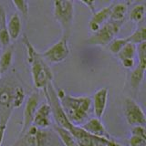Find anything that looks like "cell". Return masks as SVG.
<instances>
[{
	"instance_id": "6da1fadb",
	"label": "cell",
	"mask_w": 146,
	"mask_h": 146,
	"mask_svg": "<svg viewBox=\"0 0 146 146\" xmlns=\"http://www.w3.org/2000/svg\"><path fill=\"white\" fill-rule=\"evenodd\" d=\"M22 40L27 51V61L30 64L33 84L35 88L38 90H44L47 88L48 83L53 80V73L51 68L44 60L41 53H39L30 43L27 35L23 36Z\"/></svg>"
},
{
	"instance_id": "7a4b0ae2",
	"label": "cell",
	"mask_w": 146,
	"mask_h": 146,
	"mask_svg": "<svg viewBox=\"0 0 146 146\" xmlns=\"http://www.w3.org/2000/svg\"><path fill=\"white\" fill-rule=\"evenodd\" d=\"M57 93L68 121L77 126L84 123L90 111L91 98L88 96H71L66 94L63 90H59Z\"/></svg>"
},
{
	"instance_id": "3957f363",
	"label": "cell",
	"mask_w": 146,
	"mask_h": 146,
	"mask_svg": "<svg viewBox=\"0 0 146 146\" xmlns=\"http://www.w3.org/2000/svg\"><path fill=\"white\" fill-rule=\"evenodd\" d=\"M61 143L54 131L38 129L30 126L24 133L18 136L11 146H60Z\"/></svg>"
},
{
	"instance_id": "277c9868",
	"label": "cell",
	"mask_w": 146,
	"mask_h": 146,
	"mask_svg": "<svg viewBox=\"0 0 146 146\" xmlns=\"http://www.w3.org/2000/svg\"><path fill=\"white\" fill-rule=\"evenodd\" d=\"M53 15L62 29V38L70 39L74 20V3L68 0L54 1Z\"/></svg>"
},
{
	"instance_id": "5b68a950",
	"label": "cell",
	"mask_w": 146,
	"mask_h": 146,
	"mask_svg": "<svg viewBox=\"0 0 146 146\" xmlns=\"http://www.w3.org/2000/svg\"><path fill=\"white\" fill-rule=\"evenodd\" d=\"M43 91L45 93V98L47 100V103L49 105L50 110H51V115L56 122V125L68 131L73 124L68 121L66 116L65 111H64L58 97L57 90L52 82L48 83L47 88L44 89Z\"/></svg>"
},
{
	"instance_id": "8992f818",
	"label": "cell",
	"mask_w": 146,
	"mask_h": 146,
	"mask_svg": "<svg viewBox=\"0 0 146 146\" xmlns=\"http://www.w3.org/2000/svg\"><path fill=\"white\" fill-rule=\"evenodd\" d=\"M124 21L125 20H108L100 27L97 32L90 36V38L87 40V43L92 46L106 47L114 38H116V36L119 34L122 25L124 24Z\"/></svg>"
},
{
	"instance_id": "52a82bcc",
	"label": "cell",
	"mask_w": 146,
	"mask_h": 146,
	"mask_svg": "<svg viewBox=\"0 0 146 146\" xmlns=\"http://www.w3.org/2000/svg\"><path fill=\"white\" fill-rule=\"evenodd\" d=\"M17 84L11 81L0 80V126L6 127L10 120L13 107L14 89Z\"/></svg>"
},
{
	"instance_id": "ba28073f",
	"label": "cell",
	"mask_w": 146,
	"mask_h": 146,
	"mask_svg": "<svg viewBox=\"0 0 146 146\" xmlns=\"http://www.w3.org/2000/svg\"><path fill=\"white\" fill-rule=\"evenodd\" d=\"M70 53L68 40L62 38L48 48L46 51L41 53V56L47 63H61L68 57Z\"/></svg>"
},
{
	"instance_id": "9c48e42d",
	"label": "cell",
	"mask_w": 146,
	"mask_h": 146,
	"mask_svg": "<svg viewBox=\"0 0 146 146\" xmlns=\"http://www.w3.org/2000/svg\"><path fill=\"white\" fill-rule=\"evenodd\" d=\"M124 116L128 124L131 126H145L146 118L143 109L134 100H124Z\"/></svg>"
},
{
	"instance_id": "30bf717a",
	"label": "cell",
	"mask_w": 146,
	"mask_h": 146,
	"mask_svg": "<svg viewBox=\"0 0 146 146\" xmlns=\"http://www.w3.org/2000/svg\"><path fill=\"white\" fill-rule=\"evenodd\" d=\"M40 102V95L38 91H33L30 95L26 99L24 111H23V121H22V128L19 135L23 134L24 132L32 126L34 117L36 110H38Z\"/></svg>"
},
{
	"instance_id": "8fae6325",
	"label": "cell",
	"mask_w": 146,
	"mask_h": 146,
	"mask_svg": "<svg viewBox=\"0 0 146 146\" xmlns=\"http://www.w3.org/2000/svg\"><path fill=\"white\" fill-rule=\"evenodd\" d=\"M68 131L73 135L79 146H107L110 143L109 140L91 135L80 126L74 124L70 127Z\"/></svg>"
},
{
	"instance_id": "7c38bea8",
	"label": "cell",
	"mask_w": 146,
	"mask_h": 146,
	"mask_svg": "<svg viewBox=\"0 0 146 146\" xmlns=\"http://www.w3.org/2000/svg\"><path fill=\"white\" fill-rule=\"evenodd\" d=\"M51 110L49 105L45 102L39 105L36 110L32 125L38 129H49L51 126Z\"/></svg>"
},
{
	"instance_id": "4fadbf2b",
	"label": "cell",
	"mask_w": 146,
	"mask_h": 146,
	"mask_svg": "<svg viewBox=\"0 0 146 146\" xmlns=\"http://www.w3.org/2000/svg\"><path fill=\"white\" fill-rule=\"evenodd\" d=\"M80 127L91 135L100 137V138H104L109 141L114 140L111 138V136L110 135V133L107 131L106 128H105L102 121H100V119L91 118L88 121L84 122Z\"/></svg>"
},
{
	"instance_id": "5bb4252c",
	"label": "cell",
	"mask_w": 146,
	"mask_h": 146,
	"mask_svg": "<svg viewBox=\"0 0 146 146\" xmlns=\"http://www.w3.org/2000/svg\"><path fill=\"white\" fill-rule=\"evenodd\" d=\"M109 96V90L106 87L98 90L93 94L91 99V104L93 105V112L95 118L100 119L105 112L107 107V100Z\"/></svg>"
},
{
	"instance_id": "9a60e30c",
	"label": "cell",
	"mask_w": 146,
	"mask_h": 146,
	"mask_svg": "<svg viewBox=\"0 0 146 146\" xmlns=\"http://www.w3.org/2000/svg\"><path fill=\"white\" fill-rule=\"evenodd\" d=\"M111 7H112V4L111 6L105 7L98 11H95L92 14V17H90V22H89V29H90V31L92 32V33L97 32L100 29V27H102L104 23H106L108 20H110Z\"/></svg>"
},
{
	"instance_id": "2e32d148",
	"label": "cell",
	"mask_w": 146,
	"mask_h": 146,
	"mask_svg": "<svg viewBox=\"0 0 146 146\" xmlns=\"http://www.w3.org/2000/svg\"><path fill=\"white\" fill-rule=\"evenodd\" d=\"M22 29L21 18L18 15V13H14L10 16L7 23V29L9 36L10 41H16L18 36H20Z\"/></svg>"
},
{
	"instance_id": "e0dca14e",
	"label": "cell",
	"mask_w": 146,
	"mask_h": 146,
	"mask_svg": "<svg viewBox=\"0 0 146 146\" xmlns=\"http://www.w3.org/2000/svg\"><path fill=\"white\" fill-rule=\"evenodd\" d=\"M130 4H131V2L130 1L112 3L110 20H113V21L125 20V17L128 13V9H129Z\"/></svg>"
},
{
	"instance_id": "ac0fdd59",
	"label": "cell",
	"mask_w": 146,
	"mask_h": 146,
	"mask_svg": "<svg viewBox=\"0 0 146 146\" xmlns=\"http://www.w3.org/2000/svg\"><path fill=\"white\" fill-rule=\"evenodd\" d=\"M54 131L58 135L60 143L64 146H79L77 143L75 138L70 131L63 129L61 127H58L57 125L54 126Z\"/></svg>"
},
{
	"instance_id": "d6986e66",
	"label": "cell",
	"mask_w": 146,
	"mask_h": 146,
	"mask_svg": "<svg viewBox=\"0 0 146 146\" xmlns=\"http://www.w3.org/2000/svg\"><path fill=\"white\" fill-rule=\"evenodd\" d=\"M128 43L139 45L143 42H146V27L144 25L139 27L131 35L126 38Z\"/></svg>"
},
{
	"instance_id": "ffe728a7",
	"label": "cell",
	"mask_w": 146,
	"mask_h": 146,
	"mask_svg": "<svg viewBox=\"0 0 146 146\" xmlns=\"http://www.w3.org/2000/svg\"><path fill=\"white\" fill-rule=\"evenodd\" d=\"M145 6L144 5L139 4L137 6L133 7V8L131 9L130 14H129V19L135 23V24H140V23L144 21L145 17Z\"/></svg>"
},
{
	"instance_id": "44dd1931",
	"label": "cell",
	"mask_w": 146,
	"mask_h": 146,
	"mask_svg": "<svg viewBox=\"0 0 146 146\" xmlns=\"http://www.w3.org/2000/svg\"><path fill=\"white\" fill-rule=\"evenodd\" d=\"M13 59V49L12 48H7L5 51L0 55V71L3 73H6L8 68H10Z\"/></svg>"
},
{
	"instance_id": "7402d4cb",
	"label": "cell",
	"mask_w": 146,
	"mask_h": 146,
	"mask_svg": "<svg viewBox=\"0 0 146 146\" xmlns=\"http://www.w3.org/2000/svg\"><path fill=\"white\" fill-rule=\"evenodd\" d=\"M145 70L140 66H137L133 68L131 74V86L132 89L137 90L140 87L141 83L143 80Z\"/></svg>"
},
{
	"instance_id": "603a6c76",
	"label": "cell",
	"mask_w": 146,
	"mask_h": 146,
	"mask_svg": "<svg viewBox=\"0 0 146 146\" xmlns=\"http://www.w3.org/2000/svg\"><path fill=\"white\" fill-rule=\"evenodd\" d=\"M136 49H137L136 45L131 43H127L117 55L119 60L121 61L123 60V59H134V57L136 55Z\"/></svg>"
},
{
	"instance_id": "cb8c5ba5",
	"label": "cell",
	"mask_w": 146,
	"mask_h": 146,
	"mask_svg": "<svg viewBox=\"0 0 146 146\" xmlns=\"http://www.w3.org/2000/svg\"><path fill=\"white\" fill-rule=\"evenodd\" d=\"M26 99V92L22 86L17 84L15 89H14V96H13V107L14 110L18 109Z\"/></svg>"
},
{
	"instance_id": "d4e9b609",
	"label": "cell",
	"mask_w": 146,
	"mask_h": 146,
	"mask_svg": "<svg viewBox=\"0 0 146 146\" xmlns=\"http://www.w3.org/2000/svg\"><path fill=\"white\" fill-rule=\"evenodd\" d=\"M128 43L126 38H114L111 43L109 44V49L113 55H117L121 51V48Z\"/></svg>"
},
{
	"instance_id": "484cf974",
	"label": "cell",
	"mask_w": 146,
	"mask_h": 146,
	"mask_svg": "<svg viewBox=\"0 0 146 146\" xmlns=\"http://www.w3.org/2000/svg\"><path fill=\"white\" fill-rule=\"evenodd\" d=\"M136 53L139 58L138 66L146 70V42H143L138 45Z\"/></svg>"
},
{
	"instance_id": "4316f807",
	"label": "cell",
	"mask_w": 146,
	"mask_h": 146,
	"mask_svg": "<svg viewBox=\"0 0 146 146\" xmlns=\"http://www.w3.org/2000/svg\"><path fill=\"white\" fill-rule=\"evenodd\" d=\"M11 3L23 17L25 18H27V17H29V2H27V1H12Z\"/></svg>"
},
{
	"instance_id": "83f0119b",
	"label": "cell",
	"mask_w": 146,
	"mask_h": 146,
	"mask_svg": "<svg viewBox=\"0 0 146 146\" xmlns=\"http://www.w3.org/2000/svg\"><path fill=\"white\" fill-rule=\"evenodd\" d=\"M7 19L6 12H5L2 5L0 4V32L7 30Z\"/></svg>"
},
{
	"instance_id": "f1b7e54d",
	"label": "cell",
	"mask_w": 146,
	"mask_h": 146,
	"mask_svg": "<svg viewBox=\"0 0 146 146\" xmlns=\"http://www.w3.org/2000/svg\"><path fill=\"white\" fill-rule=\"evenodd\" d=\"M130 146H146V139H143L141 137L131 136L129 139Z\"/></svg>"
},
{
	"instance_id": "f546056e",
	"label": "cell",
	"mask_w": 146,
	"mask_h": 146,
	"mask_svg": "<svg viewBox=\"0 0 146 146\" xmlns=\"http://www.w3.org/2000/svg\"><path fill=\"white\" fill-rule=\"evenodd\" d=\"M145 131L144 126H134L131 130V136H137L143 139H146Z\"/></svg>"
},
{
	"instance_id": "4dcf8cb0",
	"label": "cell",
	"mask_w": 146,
	"mask_h": 146,
	"mask_svg": "<svg viewBox=\"0 0 146 146\" xmlns=\"http://www.w3.org/2000/svg\"><path fill=\"white\" fill-rule=\"evenodd\" d=\"M121 63L124 68L131 70V68H133L135 62H134V59H123V60H121Z\"/></svg>"
},
{
	"instance_id": "1f68e13d",
	"label": "cell",
	"mask_w": 146,
	"mask_h": 146,
	"mask_svg": "<svg viewBox=\"0 0 146 146\" xmlns=\"http://www.w3.org/2000/svg\"><path fill=\"white\" fill-rule=\"evenodd\" d=\"M81 4H83V5H85V6L87 7H89L90 8V10L92 12V14L95 12V2L94 1H81L80 2Z\"/></svg>"
},
{
	"instance_id": "d6a6232c",
	"label": "cell",
	"mask_w": 146,
	"mask_h": 146,
	"mask_svg": "<svg viewBox=\"0 0 146 146\" xmlns=\"http://www.w3.org/2000/svg\"><path fill=\"white\" fill-rule=\"evenodd\" d=\"M6 130H7L6 127H1V126H0V146H1L2 143H3L4 136H5V133H6Z\"/></svg>"
},
{
	"instance_id": "836d02e7",
	"label": "cell",
	"mask_w": 146,
	"mask_h": 146,
	"mask_svg": "<svg viewBox=\"0 0 146 146\" xmlns=\"http://www.w3.org/2000/svg\"><path fill=\"white\" fill-rule=\"evenodd\" d=\"M107 146H122V145L120 144V143H116V141H114V140H112V141H110V143H109V144Z\"/></svg>"
},
{
	"instance_id": "e575fe53",
	"label": "cell",
	"mask_w": 146,
	"mask_h": 146,
	"mask_svg": "<svg viewBox=\"0 0 146 146\" xmlns=\"http://www.w3.org/2000/svg\"><path fill=\"white\" fill-rule=\"evenodd\" d=\"M1 75H2V73H1V71H0V80H1Z\"/></svg>"
}]
</instances>
